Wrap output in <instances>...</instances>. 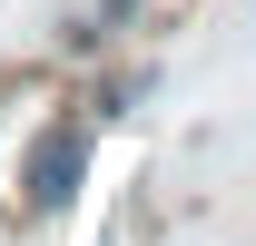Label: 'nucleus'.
Masks as SVG:
<instances>
[{
  "label": "nucleus",
  "mask_w": 256,
  "mask_h": 246,
  "mask_svg": "<svg viewBox=\"0 0 256 246\" xmlns=\"http://www.w3.org/2000/svg\"><path fill=\"white\" fill-rule=\"evenodd\" d=\"M79 158H89V128L60 118V128H40L30 138V168H20V187H30V207H69V187H79Z\"/></svg>",
  "instance_id": "1"
}]
</instances>
